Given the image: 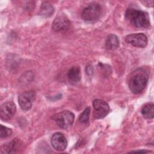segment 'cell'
Segmentation results:
<instances>
[{
  "label": "cell",
  "mask_w": 154,
  "mask_h": 154,
  "mask_svg": "<svg viewBox=\"0 0 154 154\" xmlns=\"http://www.w3.org/2000/svg\"><path fill=\"white\" fill-rule=\"evenodd\" d=\"M149 76V70L146 67H140L131 75L129 87L132 93L138 94L146 87Z\"/></svg>",
  "instance_id": "6da1fadb"
},
{
  "label": "cell",
  "mask_w": 154,
  "mask_h": 154,
  "mask_svg": "<svg viewBox=\"0 0 154 154\" xmlns=\"http://www.w3.org/2000/svg\"><path fill=\"white\" fill-rule=\"evenodd\" d=\"M125 18L137 28H147L150 26V19L148 14L142 10L128 8L125 12Z\"/></svg>",
  "instance_id": "7a4b0ae2"
},
{
  "label": "cell",
  "mask_w": 154,
  "mask_h": 154,
  "mask_svg": "<svg viewBox=\"0 0 154 154\" xmlns=\"http://www.w3.org/2000/svg\"><path fill=\"white\" fill-rule=\"evenodd\" d=\"M53 119L59 127L62 129H67L73 124L75 116L71 111L65 110L54 115Z\"/></svg>",
  "instance_id": "3957f363"
},
{
  "label": "cell",
  "mask_w": 154,
  "mask_h": 154,
  "mask_svg": "<svg viewBox=\"0 0 154 154\" xmlns=\"http://www.w3.org/2000/svg\"><path fill=\"white\" fill-rule=\"evenodd\" d=\"M101 6L97 3H91L84 8L81 13V18L85 21L97 19L101 14Z\"/></svg>",
  "instance_id": "277c9868"
},
{
  "label": "cell",
  "mask_w": 154,
  "mask_h": 154,
  "mask_svg": "<svg viewBox=\"0 0 154 154\" xmlns=\"http://www.w3.org/2000/svg\"><path fill=\"white\" fill-rule=\"evenodd\" d=\"M36 98V93L33 90L25 91L19 96L18 101L20 108L23 111L29 110Z\"/></svg>",
  "instance_id": "5b68a950"
},
{
  "label": "cell",
  "mask_w": 154,
  "mask_h": 154,
  "mask_svg": "<svg viewBox=\"0 0 154 154\" xmlns=\"http://www.w3.org/2000/svg\"><path fill=\"white\" fill-rule=\"evenodd\" d=\"M93 105L94 108L93 116L96 119L105 117L109 112V106L103 100L95 99L93 102Z\"/></svg>",
  "instance_id": "8992f818"
},
{
  "label": "cell",
  "mask_w": 154,
  "mask_h": 154,
  "mask_svg": "<svg viewBox=\"0 0 154 154\" xmlns=\"http://www.w3.org/2000/svg\"><path fill=\"white\" fill-rule=\"evenodd\" d=\"M125 41L135 47L144 48L147 43V38L143 33H135L128 35Z\"/></svg>",
  "instance_id": "52a82bcc"
},
{
  "label": "cell",
  "mask_w": 154,
  "mask_h": 154,
  "mask_svg": "<svg viewBox=\"0 0 154 154\" xmlns=\"http://www.w3.org/2000/svg\"><path fill=\"white\" fill-rule=\"evenodd\" d=\"M16 111V107L15 104L13 102H6L2 103L1 106V119L4 121L10 120L13 117Z\"/></svg>",
  "instance_id": "ba28073f"
},
{
  "label": "cell",
  "mask_w": 154,
  "mask_h": 154,
  "mask_svg": "<svg viewBox=\"0 0 154 154\" xmlns=\"http://www.w3.org/2000/svg\"><path fill=\"white\" fill-rule=\"evenodd\" d=\"M70 22L64 16H60L56 17L52 22V28L55 32H64L69 29Z\"/></svg>",
  "instance_id": "9c48e42d"
},
{
  "label": "cell",
  "mask_w": 154,
  "mask_h": 154,
  "mask_svg": "<svg viewBox=\"0 0 154 154\" xmlns=\"http://www.w3.org/2000/svg\"><path fill=\"white\" fill-rule=\"evenodd\" d=\"M51 144L54 149L58 151H62L67 147V141L62 133L56 132L51 138Z\"/></svg>",
  "instance_id": "30bf717a"
},
{
  "label": "cell",
  "mask_w": 154,
  "mask_h": 154,
  "mask_svg": "<svg viewBox=\"0 0 154 154\" xmlns=\"http://www.w3.org/2000/svg\"><path fill=\"white\" fill-rule=\"evenodd\" d=\"M67 78L69 81L75 84L78 83L81 79V70L79 66H73L71 67L67 72Z\"/></svg>",
  "instance_id": "8fae6325"
},
{
  "label": "cell",
  "mask_w": 154,
  "mask_h": 154,
  "mask_svg": "<svg viewBox=\"0 0 154 154\" xmlns=\"http://www.w3.org/2000/svg\"><path fill=\"white\" fill-rule=\"evenodd\" d=\"M119 46V40L117 35L111 34L106 38L105 48L108 50L116 49Z\"/></svg>",
  "instance_id": "7c38bea8"
},
{
  "label": "cell",
  "mask_w": 154,
  "mask_h": 154,
  "mask_svg": "<svg viewBox=\"0 0 154 154\" xmlns=\"http://www.w3.org/2000/svg\"><path fill=\"white\" fill-rule=\"evenodd\" d=\"M54 13V7L48 2H43L42 4L38 14L43 17H48L51 16Z\"/></svg>",
  "instance_id": "4fadbf2b"
},
{
  "label": "cell",
  "mask_w": 154,
  "mask_h": 154,
  "mask_svg": "<svg viewBox=\"0 0 154 154\" xmlns=\"http://www.w3.org/2000/svg\"><path fill=\"white\" fill-rule=\"evenodd\" d=\"M143 116L147 119H152L154 116V105L153 103H147L141 108Z\"/></svg>",
  "instance_id": "5bb4252c"
},
{
  "label": "cell",
  "mask_w": 154,
  "mask_h": 154,
  "mask_svg": "<svg viewBox=\"0 0 154 154\" xmlns=\"http://www.w3.org/2000/svg\"><path fill=\"white\" fill-rule=\"evenodd\" d=\"M19 144V141L14 139L11 142L5 144H4V145L1 146V153H12L14 152V150L17 148Z\"/></svg>",
  "instance_id": "9a60e30c"
},
{
  "label": "cell",
  "mask_w": 154,
  "mask_h": 154,
  "mask_svg": "<svg viewBox=\"0 0 154 154\" xmlns=\"http://www.w3.org/2000/svg\"><path fill=\"white\" fill-rule=\"evenodd\" d=\"M90 109L89 107H87L84 111L81 114L79 117V121L81 123H86L88 122L89 117H90Z\"/></svg>",
  "instance_id": "2e32d148"
},
{
  "label": "cell",
  "mask_w": 154,
  "mask_h": 154,
  "mask_svg": "<svg viewBox=\"0 0 154 154\" xmlns=\"http://www.w3.org/2000/svg\"><path fill=\"white\" fill-rule=\"evenodd\" d=\"M12 133L11 129L1 125V138H6L10 136Z\"/></svg>",
  "instance_id": "e0dca14e"
},
{
  "label": "cell",
  "mask_w": 154,
  "mask_h": 154,
  "mask_svg": "<svg viewBox=\"0 0 154 154\" xmlns=\"http://www.w3.org/2000/svg\"><path fill=\"white\" fill-rule=\"evenodd\" d=\"M141 3H143L144 5L147 6V7H153V4H154V1H141Z\"/></svg>",
  "instance_id": "ac0fdd59"
},
{
  "label": "cell",
  "mask_w": 154,
  "mask_h": 154,
  "mask_svg": "<svg viewBox=\"0 0 154 154\" xmlns=\"http://www.w3.org/2000/svg\"><path fill=\"white\" fill-rule=\"evenodd\" d=\"M131 152H140V153H149L150 152V151L149 150H135V151H132Z\"/></svg>",
  "instance_id": "d6986e66"
}]
</instances>
